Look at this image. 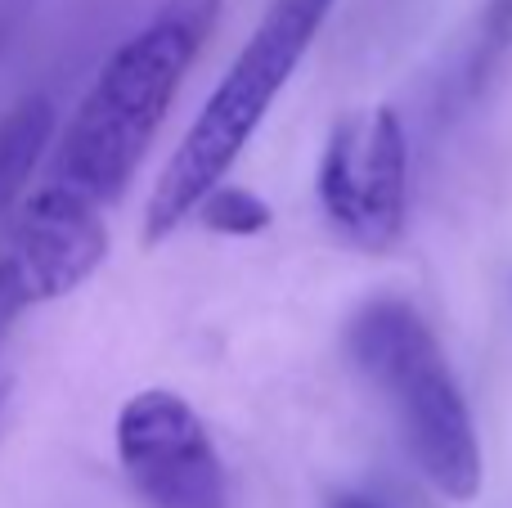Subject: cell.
Returning <instances> with one entry per match:
<instances>
[{
  "label": "cell",
  "mask_w": 512,
  "mask_h": 508,
  "mask_svg": "<svg viewBox=\"0 0 512 508\" xmlns=\"http://www.w3.org/2000/svg\"><path fill=\"white\" fill-rule=\"evenodd\" d=\"M216 18L221 0H162L158 14L117 45L54 149V185L90 203H113L131 185Z\"/></svg>",
  "instance_id": "cell-1"
},
{
  "label": "cell",
  "mask_w": 512,
  "mask_h": 508,
  "mask_svg": "<svg viewBox=\"0 0 512 508\" xmlns=\"http://www.w3.org/2000/svg\"><path fill=\"white\" fill-rule=\"evenodd\" d=\"M328 9H333V0H270L248 45L230 63V72L212 90V99L194 117V126L185 131V140L176 144V153L167 158L158 185H153L149 207H144V243L149 248L171 239L198 212V203L216 185H225L243 144L256 135L279 90L306 59Z\"/></svg>",
  "instance_id": "cell-2"
},
{
  "label": "cell",
  "mask_w": 512,
  "mask_h": 508,
  "mask_svg": "<svg viewBox=\"0 0 512 508\" xmlns=\"http://www.w3.org/2000/svg\"><path fill=\"white\" fill-rule=\"evenodd\" d=\"M360 374L387 396L409 455L441 495L468 504L481 491V446L468 401L454 383L436 333L414 306L373 302L351 320L346 333Z\"/></svg>",
  "instance_id": "cell-3"
},
{
  "label": "cell",
  "mask_w": 512,
  "mask_h": 508,
  "mask_svg": "<svg viewBox=\"0 0 512 508\" xmlns=\"http://www.w3.org/2000/svg\"><path fill=\"white\" fill-rule=\"evenodd\" d=\"M319 203L355 248L387 252L409 216V144L391 108H364L333 126L319 158Z\"/></svg>",
  "instance_id": "cell-4"
},
{
  "label": "cell",
  "mask_w": 512,
  "mask_h": 508,
  "mask_svg": "<svg viewBox=\"0 0 512 508\" xmlns=\"http://www.w3.org/2000/svg\"><path fill=\"white\" fill-rule=\"evenodd\" d=\"M108 257V225L99 203L45 180L0 243V324L27 306L68 297Z\"/></svg>",
  "instance_id": "cell-5"
},
{
  "label": "cell",
  "mask_w": 512,
  "mask_h": 508,
  "mask_svg": "<svg viewBox=\"0 0 512 508\" xmlns=\"http://www.w3.org/2000/svg\"><path fill=\"white\" fill-rule=\"evenodd\" d=\"M117 459L149 508H225V468L180 392L144 387L117 410Z\"/></svg>",
  "instance_id": "cell-6"
},
{
  "label": "cell",
  "mask_w": 512,
  "mask_h": 508,
  "mask_svg": "<svg viewBox=\"0 0 512 508\" xmlns=\"http://www.w3.org/2000/svg\"><path fill=\"white\" fill-rule=\"evenodd\" d=\"M54 140V108L45 95H32L0 117V216L18 203L27 176L36 171L45 144Z\"/></svg>",
  "instance_id": "cell-7"
},
{
  "label": "cell",
  "mask_w": 512,
  "mask_h": 508,
  "mask_svg": "<svg viewBox=\"0 0 512 508\" xmlns=\"http://www.w3.org/2000/svg\"><path fill=\"white\" fill-rule=\"evenodd\" d=\"M194 216L207 225V230L234 234V239L256 234V230H265V225H270V207H265L256 194H248V189H239V185H216L212 194L198 203Z\"/></svg>",
  "instance_id": "cell-8"
},
{
  "label": "cell",
  "mask_w": 512,
  "mask_h": 508,
  "mask_svg": "<svg viewBox=\"0 0 512 508\" xmlns=\"http://www.w3.org/2000/svg\"><path fill=\"white\" fill-rule=\"evenodd\" d=\"M512 50V0H490L486 14H481V32H477V59H472V72L495 68L499 59Z\"/></svg>",
  "instance_id": "cell-9"
},
{
  "label": "cell",
  "mask_w": 512,
  "mask_h": 508,
  "mask_svg": "<svg viewBox=\"0 0 512 508\" xmlns=\"http://www.w3.org/2000/svg\"><path fill=\"white\" fill-rule=\"evenodd\" d=\"M333 508H373V504H364V500H355V495H337Z\"/></svg>",
  "instance_id": "cell-10"
}]
</instances>
